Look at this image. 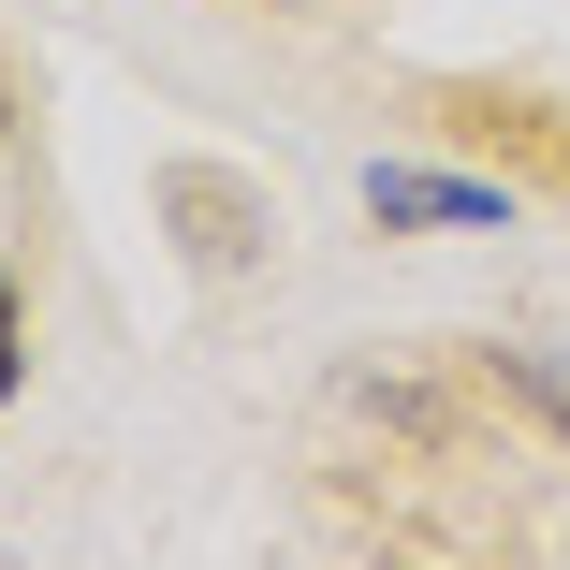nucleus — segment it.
Here are the masks:
<instances>
[{"label": "nucleus", "instance_id": "obj_1", "mask_svg": "<svg viewBox=\"0 0 570 570\" xmlns=\"http://www.w3.org/2000/svg\"><path fill=\"white\" fill-rule=\"evenodd\" d=\"M161 205L190 219V264H205V278H235V264H264V249H278V205H264V190H235L219 161H176V176H161Z\"/></svg>", "mask_w": 570, "mask_h": 570}, {"label": "nucleus", "instance_id": "obj_2", "mask_svg": "<svg viewBox=\"0 0 570 570\" xmlns=\"http://www.w3.org/2000/svg\"><path fill=\"white\" fill-rule=\"evenodd\" d=\"M366 219H395V235H498L512 190H483V176H424V161H381V176H366Z\"/></svg>", "mask_w": 570, "mask_h": 570}, {"label": "nucleus", "instance_id": "obj_3", "mask_svg": "<svg viewBox=\"0 0 570 570\" xmlns=\"http://www.w3.org/2000/svg\"><path fill=\"white\" fill-rule=\"evenodd\" d=\"M0 395H16V278H0Z\"/></svg>", "mask_w": 570, "mask_h": 570}]
</instances>
